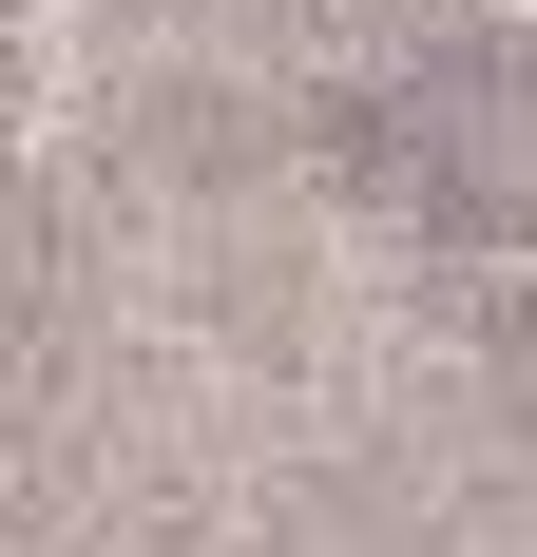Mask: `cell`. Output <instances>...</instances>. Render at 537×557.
Listing matches in <instances>:
<instances>
[]
</instances>
